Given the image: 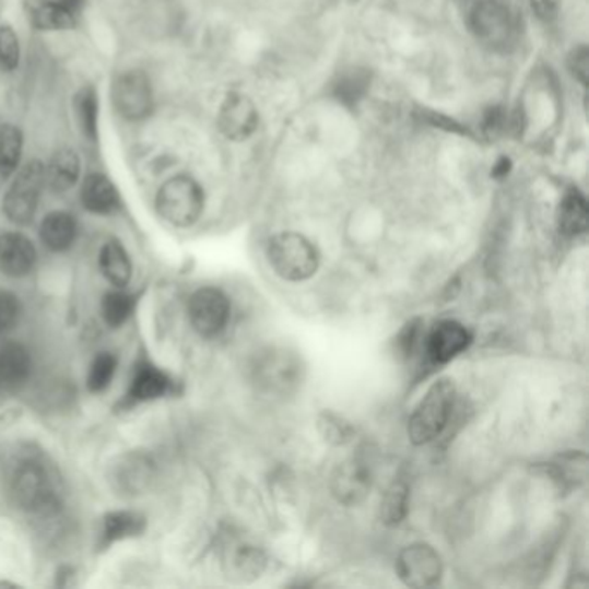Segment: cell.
I'll use <instances>...</instances> for the list:
<instances>
[{
    "instance_id": "4fadbf2b",
    "label": "cell",
    "mask_w": 589,
    "mask_h": 589,
    "mask_svg": "<svg viewBox=\"0 0 589 589\" xmlns=\"http://www.w3.org/2000/svg\"><path fill=\"white\" fill-rule=\"evenodd\" d=\"M258 109L248 95L232 92L225 99L219 111V128L223 136L234 142L246 141L258 128Z\"/></svg>"
},
{
    "instance_id": "d6986e66",
    "label": "cell",
    "mask_w": 589,
    "mask_h": 589,
    "mask_svg": "<svg viewBox=\"0 0 589 589\" xmlns=\"http://www.w3.org/2000/svg\"><path fill=\"white\" fill-rule=\"evenodd\" d=\"M30 25L42 32H61L73 28L76 16L56 0H23Z\"/></svg>"
},
{
    "instance_id": "7a4b0ae2",
    "label": "cell",
    "mask_w": 589,
    "mask_h": 589,
    "mask_svg": "<svg viewBox=\"0 0 589 589\" xmlns=\"http://www.w3.org/2000/svg\"><path fill=\"white\" fill-rule=\"evenodd\" d=\"M267 258L273 273L287 282L308 281L320 267L315 244L297 232L273 235L268 243Z\"/></svg>"
},
{
    "instance_id": "44dd1931",
    "label": "cell",
    "mask_w": 589,
    "mask_h": 589,
    "mask_svg": "<svg viewBox=\"0 0 589 589\" xmlns=\"http://www.w3.org/2000/svg\"><path fill=\"white\" fill-rule=\"evenodd\" d=\"M32 372V356L20 342H5L0 346V388H17Z\"/></svg>"
},
{
    "instance_id": "6da1fadb",
    "label": "cell",
    "mask_w": 589,
    "mask_h": 589,
    "mask_svg": "<svg viewBox=\"0 0 589 589\" xmlns=\"http://www.w3.org/2000/svg\"><path fill=\"white\" fill-rule=\"evenodd\" d=\"M252 382L267 396L294 394L305 380V363L287 346H267L252 360Z\"/></svg>"
},
{
    "instance_id": "30bf717a",
    "label": "cell",
    "mask_w": 589,
    "mask_h": 589,
    "mask_svg": "<svg viewBox=\"0 0 589 589\" xmlns=\"http://www.w3.org/2000/svg\"><path fill=\"white\" fill-rule=\"evenodd\" d=\"M190 323L202 338H214L223 332L231 320L227 294L216 287H202L190 296Z\"/></svg>"
},
{
    "instance_id": "836d02e7",
    "label": "cell",
    "mask_w": 589,
    "mask_h": 589,
    "mask_svg": "<svg viewBox=\"0 0 589 589\" xmlns=\"http://www.w3.org/2000/svg\"><path fill=\"white\" fill-rule=\"evenodd\" d=\"M21 305L17 296L8 291H0V334L13 329L20 320Z\"/></svg>"
},
{
    "instance_id": "f35d334b",
    "label": "cell",
    "mask_w": 589,
    "mask_h": 589,
    "mask_svg": "<svg viewBox=\"0 0 589 589\" xmlns=\"http://www.w3.org/2000/svg\"><path fill=\"white\" fill-rule=\"evenodd\" d=\"M511 169V161L508 160V157H499L498 161H496V165L493 166V172H491V175L495 178H505L508 174H510Z\"/></svg>"
},
{
    "instance_id": "d590c367",
    "label": "cell",
    "mask_w": 589,
    "mask_h": 589,
    "mask_svg": "<svg viewBox=\"0 0 589 589\" xmlns=\"http://www.w3.org/2000/svg\"><path fill=\"white\" fill-rule=\"evenodd\" d=\"M569 70L574 79L579 80L582 85L588 83L589 73V50L588 47H577L569 56Z\"/></svg>"
},
{
    "instance_id": "9c48e42d",
    "label": "cell",
    "mask_w": 589,
    "mask_h": 589,
    "mask_svg": "<svg viewBox=\"0 0 589 589\" xmlns=\"http://www.w3.org/2000/svg\"><path fill=\"white\" fill-rule=\"evenodd\" d=\"M396 573L410 588H431L441 579V556L428 544H410L396 558Z\"/></svg>"
},
{
    "instance_id": "4dcf8cb0",
    "label": "cell",
    "mask_w": 589,
    "mask_h": 589,
    "mask_svg": "<svg viewBox=\"0 0 589 589\" xmlns=\"http://www.w3.org/2000/svg\"><path fill=\"white\" fill-rule=\"evenodd\" d=\"M318 431L321 437L332 446L346 445L355 434V428L351 427L350 422L332 412L321 413L318 419Z\"/></svg>"
},
{
    "instance_id": "d4e9b609",
    "label": "cell",
    "mask_w": 589,
    "mask_h": 589,
    "mask_svg": "<svg viewBox=\"0 0 589 589\" xmlns=\"http://www.w3.org/2000/svg\"><path fill=\"white\" fill-rule=\"evenodd\" d=\"M558 228L567 237L585 234L588 228V202L579 189H569L558 208Z\"/></svg>"
},
{
    "instance_id": "4316f807",
    "label": "cell",
    "mask_w": 589,
    "mask_h": 589,
    "mask_svg": "<svg viewBox=\"0 0 589 589\" xmlns=\"http://www.w3.org/2000/svg\"><path fill=\"white\" fill-rule=\"evenodd\" d=\"M74 111L82 136L95 144L99 139V99L94 87H83L74 97Z\"/></svg>"
},
{
    "instance_id": "277c9868",
    "label": "cell",
    "mask_w": 589,
    "mask_h": 589,
    "mask_svg": "<svg viewBox=\"0 0 589 589\" xmlns=\"http://www.w3.org/2000/svg\"><path fill=\"white\" fill-rule=\"evenodd\" d=\"M455 384L449 379L434 382L425 392L409 421V437L413 445L433 443L441 436L453 412Z\"/></svg>"
},
{
    "instance_id": "74e56055",
    "label": "cell",
    "mask_w": 589,
    "mask_h": 589,
    "mask_svg": "<svg viewBox=\"0 0 589 589\" xmlns=\"http://www.w3.org/2000/svg\"><path fill=\"white\" fill-rule=\"evenodd\" d=\"M558 0H532V8L540 17H552L555 14Z\"/></svg>"
},
{
    "instance_id": "5bb4252c",
    "label": "cell",
    "mask_w": 589,
    "mask_h": 589,
    "mask_svg": "<svg viewBox=\"0 0 589 589\" xmlns=\"http://www.w3.org/2000/svg\"><path fill=\"white\" fill-rule=\"evenodd\" d=\"M330 490L339 503L346 507H356L370 495V467L360 458H351L346 462L339 463L330 479Z\"/></svg>"
},
{
    "instance_id": "8fae6325",
    "label": "cell",
    "mask_w": 589,
    "mask_h": 589,
    "mask_svg": "<svg viewBox=\"0 0 589 589\" xmlns=\"http://www.w3.org/2000/svg\"><path fill=\"white\" fill-rule=\"evenodd\" d=\"M156 478L153 458L144 451H132L109 467L111 487L123 496H139L151 487Z\"/></svg>"
},
{
    "instance_id": "ba28073f",
    "label": "cell",
    "mask_w": 589,
    "mask_h": 589,
    "mask_svg": "<svg viewBox=\"0 0 589 589\" xmlns=\"http://www.w3.org/2000/svg\"><path fill=\"white\" fill-rule=\"evenodd\" d=\"M469 26L475 37L487 46H505L514 30V17L507 0H472Z\"/></svg>"
},
{
    "instance_id": "603a6c76",
    "label": "cell",
    "mask_w": 589,
    "mask_h": 589,
    "mask_svg": "<svg viewBox=\"0 0 589 589\" xmlns=\"http://www.w3.org/2000/svg\"><path fill=\"white\" fill-rule=\"evenodd\" d=\"M99 268L104 279L115 287H127L132 281V261L120 240L104 244L99 255Z\"/></svg>"
},
{
    "instance_id": "ab89813d",
    "label": "cell",
    "mask_w": 589,
    "mask_h": 589,
    "mask_svg": "<svg viewBox=\"0 0 589 589\" xmlns=\"http://www.w3.org/2000/svg\"><path fill=\"white\" fill-rule=\"evenodd\" d=\"M56 2L61 4L62 8H67L76 17L82 13V9L85 8V0H56Z\"/></svg>"
},
{
    "instance_id": "5b68a950",
    "label": "cell",
    "mask_w": 589,
    "mask_h": 589,
    "mask_svg": "<svg viewBox=\"0 0 589 589\" xmlns=\"http://www.w3.org/2000/svg\"><path fill=\"white\" fill-rule=\"evenodd\" d=\"M156 210L161 219L174 227L186 228L201 219L204 190L189 175H177L157 190Z\"/></svg>"
},
{
    "instance_id": "e575fe53",
    "label": "cell",
    "mask_w": 589,
    "mask_h": 589,
    "mask_svg": "<svg viewBox=\"0 0 589 589\" xmlns=\"http://www.w3.org/2000/svg\"><path fill=\"white\" fill-rule=\"evenodd\" d=\"M508 121L507 111L499 106H493L484 113V118H482V130L487 133V136H499V133L507 132ZM511 128V127H510Z\"/></svg>"
},
{
    "instance_id": "f1b7e54d",
    "label": "cell",
    "mask_w": 589,
    "mask_h": 589,
    "mask_svg": "<svg viewBox=\"0 0 589 589\" xmlns=\"http://www.w3.org/2000/svg\"><path fill=\"white\" fill-rule=\"evenodd\" d=\"M409 511V486L404 482H392L380 502V520L386 526L403 522Z\"/></svg>"
},
{
    "instance_id": "cb8c5ba5",
    "label": "cell",
    "mask_w": 589,
    "mask_h": 589,
    "mask_svg": "<svg viewBox=\"0 0 589 589\" xmlns=\"http://www.w3.org/2000/svg\"><path fill=\"white\" fill-rule=\"evenodd\" d=\"M80 178V157L73 149H61L54 154L46 168V184L54 192H68Z\"/></svg>"
},
{
    "instance_id": "d6a6232c",
    "label": "cell",
    "mask_w": 589,
    "mask_h": 589,
    "mask_svg": "<svg viewBox=\"0 0 589 589\" xmlns=\"http://www.w3.org/2000/svg\"><path fill=\"white\" fill-rule=\"evenodd\" d=\"M21 49L16 32L0 23V70L14 71L20 67Z\"/></svg>"
},
{
    "instance_id": "2e32d148",
    "label": "cell",
    "mask_w": 589,
    "mask_h": 589,
    "mask_svg": "<svg viewBox=\"0 0 589 589\" xmlns=\"http://www.w3.org/2000/svg\"><path fill=\"white\" fill-rule=\"evenodd\" d=\"M37 249L17 232L0 235V272L8 276H25L34 270Z\"/></svg>"
},
{
    "instance_id": "e0dca14e",
    "label": "cell",
    "mask_w": 589,
    "mask_h": 589,
    "mask_svg": "<svg viewBox=\"0 0 589 589\" xmlns=\"http://www.w3.org/2000/svg\"><path fill=\"white\" fill-rule=\"evenodd\" d=\"M80 199L83 208L94 214H111L121 207L120 192L111 178L103 174H91L85 177Z\"/></svg>"
},
{
    "instance_id": "7c38bea8",
    "label": "cell",
    "mask_w": 589,
    "mask_h": 589,
    "mask_svg": "<svg viewBox=\"0 0 589 589\" xmlns=\"http://www.w3.org/2000/svg\"><path fill=\"white\" fill-rule=\"evenodd\" d=\"M472 342L469 329L460 321H437L427 334L422 335V350L433 365H445L457 358Z\"/></svg>"
},
{
    "instance_id": "ac0fdd59",
    "label": "cell",
    "mask_w": 589,
    "mask_h": 589,
    "mask_svg": "<svg viewBox=\"0 0 589 589\" xmlns=\"http://www.w3.org/2000/svg\"><path fill=\"white\" fill-rule=\"evenodd\" d=\"M225 570L235 581H252L263 574L267 556L255 544L235 543L225 555Z\"/></svg>"
},
{
    "instance_id": "52a82bcc",
    "label": "cell",
    "mask_w": 589,
    "mask_h": 589,
    "mask_svg": "<svg viewBox=\"0 0 589 589\" xmlns=\"http://www.w3.org/2000/svg\"><path fill=\"white\" fill-rule=\"evenodd\" d=\"M111 101L116 111L128 121H142L153 115L154 92L142 70H128L115 80Z\"/></svg>"
},
{
    "instance_id": "f546056e",
    "label": "cell",
    "mask_w": 589,
    "mask_h": 589,
    "mask_svg": "<svg viewBox=\"0 0 589 589\" xmlns=\"http://www.w3.org/2000/svg\"><path fill=\"white\" fill-rule=\"evenodd\" d=\"M137 302L139 299L132 293H125V291L107 293L104 296L103 305H101L107 326L115 327V329L123 326L125 321H128V318L132 317L133 311H136Z\"/></svg>"
},
{
    "instance_id": "3957f363",
    "label": "cell",
    "mask_w": 589,
    "mask_h": 589,
    "mask_svg": "<svg viewBox=\"0 0 589 589\" xmlns=\"http://www.w3.org/2000/svg\"><path fill=\"white\" fill-rule=\"evenodd\" d=\"M11 493L21 510L50 516L59 508L58 491L49 470L34 458L21 460L11 475Z\"/></svg>"
},
{
    "instance_id": "8992f818",
    "label": "cell",
    "mask_w": 589,
    "mask_h": 589,
    "mask_svg": "<svg viewBox=\"0 0 589 589\" xmlns=\"http://www.w3.org/2000/svg\"><path fill=\"white\" fill-rule=\"evenodd\" d=\"M16 177L4 198V213L16 225H26L37 213L42 190L46 186V166L40 161H30L17 168Z\"/></svg>"
},
{
    "instance_id": "484cf974",
    "label": "cell",
    "mask_w": 589,
    "mask_h": 589,
    "mask_svg": "<svg viewBox=\"0 0 589 589\" xmlns=\"http://www.w3.org/2000/svg\"><path fill=\"white\" fill-rule=\"evenodd\" d=\"M370 82V73L367 70L353 68L339 74L338 80L332 83V95L342 106L355 107L367 95Z\"/></svg>"
},
{
    "instance_id": "ffe728a7",
    "label": "cell",
    "mask_w": 589,
    "mask_h": 589,
    "mask_svg": "<svg viewBox=\"0 0 589 589\" xmlns=\"http://www.w3.org/2000/svg\"><path fill=\"white\" fill-rule=\"evenodd\" d=\"M148 520L142 514L133 510H116L106 514L101 529V546L109 549L113 544L132 540L145 531Z\"/></svg>"
},
{
    "instance_id": "7402d4cb",
    "label": "cell",
    "mask_w": 589,
    "mask_h": 589,
    "mask_svg": "<svg viewBox=\"0 0 589 589\" xmlns=\"http://www.w3.org/2000/svg\"><path fill=\"white\" fill-rule=\"evenodd\" d=\"M40 239L46 248L54 252H62L73 246L76 239V220L67 211H52L47 214L40 225Z\"/></svg>"
},
{
    "instance_id": "8d00e7d4",
    "label": "cell",
    "mask_w": 589,
    "mask_h": 589,
    "mask_svg": "<svg viewBox=\"0 0 589 589\" xmlns=\"http://www.w3.org/2000/svg\"><path fill=\"white\" fill-rule=\"evenodd\" d=\"M419 116H421L425 123L433 125L436 128H445L448 132L462 133V136L469 133L467 132V128L458 125L457 121L451 120L448 116L441 115V113L425 111V109H422Z\"/></svg>"
},
{
    "instance_id": "9a60e30c",
    "label": "cell",
    "mask_w": 589,
    "mask_h": 589,
    "mask_svg": "<svg viewBox=\"0 0 589 589\" xmlns=\"http://www.w3.org/2000/svg\"><path fill=\"white\" fill-rule=\"evenodd\" d=\"M172 386L174 382L166 372L161 370L151 362H141L133 372L125 401L128 404H137L160 400L172 391Z\"/></svg>"
},
{
    "instance_id": "1f68e13d",
    "label": "cell",
    "mask_w": 589,
    "mask_h": 589,
    "mask_svg": "<svg viewBox=\"0 0 589 589\" xmlns=\"http://www.w3.org/2000/svg\"><path fill=\"white\" fill-rule=\"evenodd\" d=\"M116 356L111 353H99L92 362L91 370L87 375V386L92 392H103L109 388L116 372Z\"/></svg>"
},
{
    "instance_id": "83f0119b",
    "label": "cell",
    "mask_w": 589,
    "mask_h": 589,
    "mask_svg": "<svg viewBox=\"0 0 589 589\" xmlns=\"http://www.w3.org/2000/svg\"><path fill=\"white\" fill-rule=\"evenodd\" d=\"M23 156V132L16 125L0 128V177L9 178L16 174Z\"/></svg>"
}]
</instances>
